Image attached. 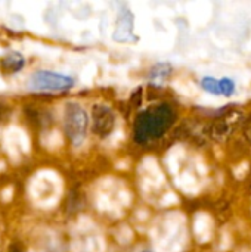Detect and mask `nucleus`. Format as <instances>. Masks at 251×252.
Returning a JSON list of instances; mask_svg holds the SVG:
<instances>
[{
	"mask_svg": "<svg viewBox=\"0 0 251 252\" xmlns=\"http://www.w3.org/2000/svg\"><path fill=\"white\" fill-rule=\"evenodd\" d=\"M176 120L175 109L167 105H155L141 112L135 121V140L141 145L161 139Z\"/></svg>",
	"mask_w": 251,
	"mask_h": 252,
	"instance_id": "obj_1",
	"label": "nucleus"
},
{
	"mask_svg": "<svg viewBox=\"0 0 251 252\" xmlns=\"http://www.w3.org/2000/svg\"><path fill=\"white\" fill-rule=\"evenodd\" d=\"M89 117L86 109L78 103H67L64 109V130L74 146H80L87 134Z\"/></svg>",
	"mask_w": 251,
	"mask_h": 252,
	"instance_id": "obj_2",
	"label": "nucleus"
},
{
	"mask_svg": "<svg viewBox=\"0 0 251 252\" xmlns=\"http://www.w3.org/2000/svg\"><path fill=\"white\" fill-rule=\"evenodd\" d=\"M28 87L34 92H65L74 87V78L53 71H36L28 78Z\"/></svg>",
	"mask_w": 251,
	"mask_h": 252,
	"instance_id": "obj_3",
	"label": "nucleus"
},
{
	"mask_svg": "<svg viewBox=\"0 0 251 252\" xmlns=\"http://www.w3.org/2000/svg\"><path fill=\"white\" fill-rule=\"evenodd\" d=\"M244 121V115L238 109H228L222 112L219 117H216L212 124L209 126V133L210 137L222 142L226 140Z\"/></svg>",
	"mask_w": 251,
	"mask_h": 252,
	"instance_id": "obj_4",
	"label": "nucleus"
},
{
	"mask_svg": "<svg viewBox=\"0 0 251 252\" xmlns=\"http://www.w3.org/2000/svg\"><path fill=\"white\" fill-rule=\"evenodd\" d=\"M115 127V115L112 109L107 105H93L92 108V130L101 137L107 139Z\"/></svg>",
	"mask_w": 251,
	"mask_h": 252,
	"instance_id": "obj_5",
	"label": "nucleus"
},
{
	"mask_svg": "<svg viewBox=\"0 0 251 252\" xmlns=\"http://www.w3.org/2000/svg\"><path fill=\"white\" fill-rule=\"evenodd\" d=\"M112 38L115 41H120V43H130V41L135 40V34H133V13L129 9L123 10L118 15Z\"/></svg>",
	"mask_w": 251,
	"mask_h": 252,
	"instance_id": "obj_6",
	"label": "nucleus"
},
{
	"mask_svg": "<svg viewBox=\"0 0 251 252\" xmlns=\"http://www.w3.org/2000/svg\"><path fill=\"white\" fill-rule=\"evenodd\" d=\"M201 87L216 96H232L235 93V83L229 78H213V77H206L201 80Z\"/></svg>",
	"mask_w": 251,
	"mask_h": 252,
	"instance_id": "obj_7",
	"label": "nucleus"
},
{
	"mask_svg": "<svg viewBox=\"0 0 251 252\" xmlns=\"http://www.w3.org/2000/svg\"><path fill=\"white\" fill-rule=\"evenodd\" d=\"M25 66V58L18 52H9L0 58V71L3 74H18Z\"/></svg>",
	"mask_w": 251,
	"mask_h": 252,
	"instance_id": "obj_8",
	"label": "nucleus"
},
{
	"mask_svg": "<svg viewBox=\"0 0 251 252\" xmlns=\"http://www.w3.org/2000/svg\"><path fill=\"white\" fill-rule=\"evenodd\" d=\"M172 74V66L170 63H166V62H161V63H157L152 69H151V74H149V80L152 84H163Z\"/></svg>",
	"mask_w": 251,
	"mask_h": 252,
	"instance_id": "obj_9",
	"label": "nucleus"
},
{
	"mask_svg": "<svg viewBox=\"0 0 251 252\" xmlns=\"http://www.w3.org/2000/svg\"><path fill=\"white\" fill-rule=\"evenodd\" d=\"M243 134L246 136V139L251 143V115L243 121Z\"/></svg>",
	"mask_w": 251,
	"mask_h": 252,
	"instance_id": "obj_10",
	"label": "nucleus"
},
{
	"mask_svg": "<svg viewBox=\"0 0 251 252\" xmlns=\"http://www.w3.org/2000/svg\"><path fill=\"white\" fill-rule=\"evenodd\" d=\"M0 118H1V108H0Z\"/></svg>",
	"mask_w": 251,
	"mask_h": 252,
	"instance_id": "obj_11",
	"label": "nucleus"
},
{
	"mask_svg": "<svg viewBox=\"0 0 251 252\" xmlns=\"http://www.w3.org/2000/svg\"><path fill=\"white\" fill-rule=\"evenodd\" d=\"M143 252H151V251H143Z\"/></svg>",
	"mask_w": 251,
	"mask_h": 252,
	"instance_id": "obj_12",
	"label": "nucleus"
}]
</instances>
